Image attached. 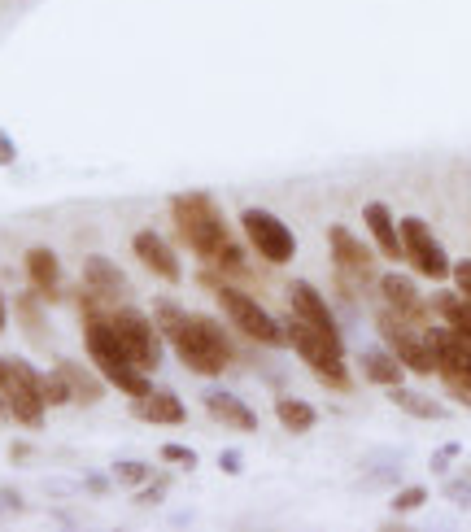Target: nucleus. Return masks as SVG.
Here are the masks:
<instances>
[{
  "instance_id": "nucleus-1",
  "label": "nucleus",
  "mask_w": 471,
  "mask_h": 532,
  "mask_svg": "<svg viewBox=\"0 0 471 532\" xmlns=\"http://www.w3.org/2000/svg\"><path fill=\"white\" fill-rule=\"evenodd\" d=\"M171 219H175V236L205 262L201 280L210 288L253 280L245 253H240L236 236H232V227H227L219 205L205 197V192H179V197L171 201Z\"/></svg>"
},
{
  "instance_id": "nucleus-2",
  "label": "nucleus",
  "mask_w": 471,
  "mask_h": 532,
  "mask_svg": "<svg viewBox=\"0 0 471 532\" xmlns=\"http://www.w3.org/2000/svg\"><path fill=\"white\" fill-rule=\"evenodd\" d=\"M153 323L162 332V341L175 349V358L184 362L192 376L201 380H214L223 376L227 367L236 362V345L227 328L210 314H188L179 301H153Z\"/></svg>"
},
{
  "instance_id": "nucleus-3",
  "label": "nucleus",
  "mask_w": 471,
  "mask_h": 532,
  "mask_svg": "<svg viewBox=\"0 0 471 532\" xmlns=\"http://www.w3.org/2000/svg\"><path fill=\"white\" fill-rule=\"evenodd\" d=\"M284 336H288V345H293V354L314 371V380H319V384H328V389H336V393L354 389L349 367H345V341H341V336H328V332L310 328V323L297 319V314H288V319H284Z\"/></svg>"
},
{
  "instance_id": "nucleus-4",
  "label": "nucleus",
  "mask_w": 471,
  "mask_h": 532,
  "mask_svg": "<svg viewBox=\"0 0 471 532\" xmlns=\"http://www.w3.org/2000/svg\"><path fill=\"white\" fill-rule=\"evenodd\" d=\"M214 293H219L223 314L236 323V332L245 336V341L262 345V349H280V345H288V336H284V319H275V314H271L267 306H262L258 297H249L240 284H219Z\"/></svg>"
},
{
  "instance_id": "nucleus-5",
  "label": "nucleus",
  "mask_w": 471,
  "mask_h": 532,
  "mask_svg": "<svg viewBox=\"0 0 471 532\" xmlns=\"http://www.w3.org/2000/svg\"><path fill=\"white\" fill-rule=\"evenodd\" d=\"M40 376L31 362L22 358H0V397L9 406V419H18L22 428H44V393H40Z\"/></svg>"
},
{
  "instance_id": "nucleus-6",
  "label": "nucleus",
  "mask_w": 471,
  "mask_h": 532,
  "mask_svg": "<svg viewBox=\"0 0 471 532\" xmlns=\"http://www.w3.org/2000/svg\"><path fill=\"white\" fill-rule=\"evenodd\" d=\"M376 328L384 336V349H393L406 371H415V376H437L441 362H437V349H432L428 328H415V323L397 319L389 306L376 314Z\"/></svg>"
},
{
  "instance_id": "nucleus-7",
  "label": "nucleus",
  "mask_w": 471,
  "mask_h": 532,
  "mask_svg": "<svg viewBox=\"0 0 471 532\" xmlns=\"http://www.w3.org/2000/svg\"><path fill=\"white\" fill-rule=\"evenodd\" d=\"M105 319H110V328L118 332L127 358L153 376V371L162 367V332H157L153 314H140L136 306H114V310H105Z\"/></svg>"
},
{
  "instance_id": "nucleus-8",
  "label": "nucleus",
  "mask_w": 471,
  "mask_h": 532,
  "mask_svg": "<svg viewBox=\"0 0 471 532\" xmlns=\"http://www.w3.org/2000/svg\"><path fill=\"white\" fill-rule=\"evenodd\" d=\"M328 245H332V262H336V288H341L345 297H358V288H371L380 280L376 253H371V245H362L349 227H341V223L328 227Z\"/></svg>"
},
{
  "instance_id": "nucleus-9",
  "label": "nucleus",
  "mask_w": 471,
  "mask_h": 532,
  "mask_svg": "<svg viewBox=\"0 0 471 532\" xmlns=\"http://www.w3.org/2000/svg\"><path fill=\"white\" fill-rule=\"evenodd\" d=\"M240 232H245L249 249L258 253L267 266H288V262L297 258V236H293V227H288L280 214L245 210V214H240Z\"/></svg>"
},
{
  "instance_id": "nucleus-10",
  "label": "nucleus",
  "mask_w": 471,
  "mask_h": 532,
  "mask_svg": "<svg viewBox=\"0 0 471 532\" xmlns=\"http://www.w3.org/2000/svg\"><path fill=\"white\" fill-rule=\"evenodd\" d=\"M397 232H402V253H406L410 271H419L424 280H450L454 262H450V253L441 249V240L432 236V227L424 219L410 214V219L397 223Z\"/></svg>"
},
{
  "instance_id": "nucleus-11",
  "label": "nucleus",
  "mask_w": 471,
  "mask_h": 532,
  "mask_svg": "<svg viewBox=\"0 0 471 532\" xmlns=\"http://www.w3.org/2000/svg\"><path fill=\"white\" fill-rule=\"evenodd\" d=\"M376 288H380L384 306H389V310L397 314V319L415 323V328H428L432 301L419 297V288H415V280H410V275H402V271H384L380 280H376Z\"/></svg>"
},
{
  "instance_id": "nucleus-12",
  "label": "nucleus",
  "mask_w": 471,
  "mask_h": 532,
  "mask_svg": "<svg viewBox=\"0 0 471 532\" xmlns=\"http://www.w3.org/2000/svg\"><path fill=\"white\" fill-rule=\"evenodd\" d=\"M288 314H297V319H306L310 328H319V332H328V336H341V323H336L332 306L323 301L319 288L306 284V280L288 284Z\"/></svg>"
},
{
  "instance_id": "nucleus-13",
  "label": "nucleus",
  "mask_w": 471,
  "mask_h": 532,
  "mask_svg": "<svg viewBox=\"0 0 471 532\" xmlns=\"http://www.w3.org/2000/svg\"><path fill=\"white\" fill-rule=\"evenodd\" d=\"M131 253L140 258L144 271H153L157 280H166V284H179L184 280V271H179V258H175V249L166 245V236H157V232H136L131 236Z\"/></svg>"
},
{
  "instance_id": "nucleus-14",
  "label": "nucleus",
  "mask_w": 471,
  "mask_h": 532,
  "mask_svg": "<svg viewBox=\"0 0 471 532\" xmlns=\"http://www.w3.org/2000/svg\"><path fill=\"white\" fill-rule=\"evenodd\" d=\"M83 288L101 297L105 310L127 306V293H131L127 275L118 271V262H110V258H88V262H83Z\"/></svg>"
},
{
  "instance_id": "nucleus-15",
  "label": "nucleus",
  "mask_w": 471,
  "mask_h": 532,
  "mask_svg": "<svg viewBox=\"0 0 471 532\" xmlns=\"http://www.w3.org/2000/svg\"><path fill=\"white\" fill-rule=\"evenodd\" d=\"M131 415L144 419V423H157V428H179V423L188 419L184 402H179V393L171 389H149L144 397L131 402Z\"/></svg>"
},
{
  "instance_id": "nucleus-16",
  "label": "nucleus",
  "mask_w": 471,
  "mask_h": 532,
  "mask_svg": "<svg viewBox=\"0 0 471 532\" xmlns=\"http://www.w3.org/2000/svg\"><path fill=\"white\" fill-rule=\"evenodd\" d=\"M22 266H27V280L44 301H62V262H57L53 249H44V245L27 249Z\"/></svg>"
},
{
  "instance_id": "nucleus-17",
  "label": "nucleus",
  "mask_w": 471,
  "mask_h": 532,
  "mask_svg": "<svg viewBox=\"0 0 471 532\" xmlns=\"http://www.w3.org/2000/svg\"><path fill=\"white\" fill-rule=\"evenodd\" d=\"M362 223H367V232H371V240H376V249L389 262L406 258V253H402V232H397V219L389 214V205H384V201H371L367 210H362Z\"/></svg>"
},
{
  "instance_id": "nucleus-18",
  "label": "nucleus",
  "mask_w": 471,
  "mask_h": 532,
  "mask_svg": "<svg viewBox=\"0 0 471 532\" xmlns=\"http://www.w3.org/2000/svg\"><path fill=\"white\" fill-rule=\"evenodd\" d=\"M53 371L70 384V397H75V406H96V402H101V393H105L101 371H88V367H79V362H70V358H62Z\"/></svg>"
},
{
  "instance_id": "nucleus-19",
  "label": "nucleus",
  "mask_w": 471,
  "mask_h": 532,
  "mask_svg": "<svg viewBox=\"0 0 471 532\" xmlns=\"http://www.w3.org/2000/svg\"><path fill=\"white\" fill-rule=\"evenodd\" d=\"M205 410H210L214 423H223V428H236V432H258V415L240 402L236 393H210L205 397Z\"/></svg>"
},
{
  "instance_id": "nucleus-20",
  "label": "nucleus",
  "mask_w": 471,
  "mask_h": 532,
  "mask_svg": "<svg viewBox=\"0 0 471 532\" xmlns=\"http://www.w3.org/2000/svg\"><path fill=\"white\" fill-rule=\"evenodd\" d=\"M362 376L371 384H380V389H397L406 376V367L397 362L393 349H367V354H362Z\"/></svg>"
},
{
  "instance_id": "nucleus-21",
  "label": "nucleus",
  "mask_w": 471,
  "mask_h": 532,
  "mask_svg": "<svg viewBox=\"0 0 471 532\" xmlns=\"http://www.w3.org/2000/svg\"><path fill=\"white\" fill-rule=\"evenodd\" d=\"M275 419L284 423V432L306 437L314 423H319V410H314L310 402H301V397H280V402H275Z\"/></svg>"
},
{
  "instance_id": "nucleus-22",
  "label": "nucleus",
  "mask_w": 471,
  "mask_h": 532,
  "mask_svg": "<svg viewBox=\"0 0 471 532\" xmlns=\"http://www.w3.org/2000/svg\"><path fill=\"white\" fill-rule=\"evenodd\" d=\"M389 402L397 406V410H406V415H415V419H445L450 410H445L437 397H424V393H410V389H389Z\"/></svg>"
},
{
  "instance_id": "nucleus-23",
  "label": "nucleus",
  "mask_w": 471,
  "mask_h": 532,
  "mask_svg": "<svg viewBox=\"0 0 471 532\" xmlns=\"http://www.w3.org/2000/svg\"><path fill=\"white\" fill-rule=\"evenodd\" d=\"M432 310L445 319V328L471 332V297H463V293H437V297H432Z\"/></svg>"
},
{
  "instance_id": "nucleus-24",
  "label": "nucleus",
  "mask_w": 471,
  "mask_h": 532,
  "mask_svg": "<svg viewBox=\"0 0 471 532\" xmlns=\"http://www.w3.org/2000/svg\"><path fill=\"white\" fill-rule=\"evenodd\" d=\"M14 310H18V323H22V332H31V336H44V297L40 293H22L14 301Z\"/></svg>"
},
{
  "instance_id": "nucleus-25",
  "label": "nucleus",
  "mask_w": 471,
  "mask_h": 532,
  "mask_svg": "<svg viewBox=\"0 0 471 532\" xmlns=\"http://www.w3.org/2000/svg\"><path fill=\"white\" fill-rule=\"evenodd\" d=\"M40 393H44V402H48V410L53 406H70L75 402V397H70V384L57 376V371H44L40 376Z\"/></svg>"
},
{
  "instance_id": "nucleus-26",
  "label": "nucleus",
  "mask_w": 471,
  "mask_h": 532,
  "mask_svg": "<svg viewBox=\"0 0 471 532\" xmlns=\"http://www.w3.org/2000/svg\"><path fill=\"white\" fill-rule=\"evenodd\" d=\"M424 502H428V489H424V485H410V489H402V493L393 498V511H397V515H410V511H419Z\"/></svg>"
},
{
  "instance_id": "nucleus-27",
  "label": "nucleus",
  "mask_w": 471,
  "mask_h": 532,
  "mask_svg": "<svg viewBox=\"0 0 471 532\" xmlns=\"http://www.w3.org/2000/svg\"><path fill=\"white\" fill-rule=\"evenodd\" d=\"M114 476L136 489V485H144V480H153V467L149 463H114Z\"/></svg>"
},
{
  "instance_id": "nucleus-28",
  "label": "nucleus",
  "mask_w": 471,
  "mask_h": 532,
  "mask_svg": "<svg viewBox=\"0 0 471 532\" xmlns=\"http://www.w3.org/2000/svg\"><path fill=\"white\" fill-rule=\"evenodd\" d=\"M441 384H445V393H450L454 402L471 406V376H454V371H441Z\"/></svg>"
},
{
  "instance_id": "nucleus-29",
  "label": "nucleus",
  "mask_w": 471,
  "mask_h": 532,
  "mask_svg": "<svg viewBox=\"0 0 471 532\" xmlns=\"http://www.w3.org/2000/svg\"><path fill=\"white\" fill-rule=\"evenodd\" d=\"M162 463H175V467H197V454L188 445H162Z\"/></svg>"
},
{
  "instance_id": "nucleus-30",
  "label": "nucleus",
  "mask_w": 471,
  "mask_h": 532,
  "mask_svg": "<svg viewBox=\"0 0 471 532\" xmlns=\"http://www.w3.org/2000/svg\"><path fill=\"white\" fill-rule=\"evenodd\" d=\"M454 284H458V293L463 297H471V258H463V262H454Z\"/></svg>"
},
{
  "instance_id": "nucleus-31",
  "label": "nucleus",
  "mask_w": 471,
  "mask_h": 532,
  "mask_svg": "<svg viewBox=\"0 0 471 532\" xmlns=\"http://www.w3.org/2000/svg\"><path fill=\"white\" fill-rule=\"evenodd\" d=\"M445 498H454L458 506H471V485H463V480H450V485H445Z\"/></svg>"
},
{
  "instance_id": "nucleus-32",
  "label": "nucleus",
  "mask_w": 471,
  "mask_h": 532,
  "mask_svg": "<svg viewBox=\"0 0 471 532\" xmlns=\"http://www.w3.org/2000/svg\"><path fill=\"white\" fill-rule=\"evenodd\" d=\"M14 157H18L14 140H9V131H0V166H14Z\"/></svg>"
},
{
  "instance_id": "nucleus-33",
  "label": "nucleus",
  "mask_w": 471,
  "mask_h": 532,
  "mask_svg": "<svg viewBox=\"0 0 471 532\" xmlns=\"http://www.w3.org/2000/svg\"><path fill=\"white\" fill-rule=\"evenodd\" d=\"M454 454H458V445H445L441 454H432V471H437V476H441V471L450 467V458H454Z\"/></svg>"
},
{
  "instance_id": "nucleus-34",
  "label": "nucleus",
  "mask_w": 471,
  "mask_h": 532,
  "mask_svg": "<svg viewBox=\"0 0 471 532\" xmlns=\"http://www.w3.org/2000/svg\"><path fill=\"white\" fill-rule=\"evenodd\" d=\"M219 467H223V471H240V454H232V450H227V454L219 458Z\"/></svg>"
},
{
  "instance_id": "nucleus-35",
  "label": "nucleus",
  "mask_w": 471,
  "mask_h": 532,
  "mask_svg": "<svg viewBox=\"0 0 471 532\" xmlns=\"http://www.w3.org/2000/svg\"><path fill=\"white\" fill-rule=\"evenodd\" d=\"M88 489L92 493H105V489H110V480H105V476H88Z\"/></svg>"
},
{
  "instance_id": "nucleus-36",
  "label": "nucleus",
  "mask_w": 471,
  "mask_h": 532,
  "mask_svg": "<svg viewBox=\"0 0 471 532\" xmlns=\"http://www.w3.org/2000/svg\"><path fill=\"white\" fill-rule=\"evenodd\" d=\"M5 323H9V306H5V293H0V332H5Z\"/></svg>"
}]
</instances>
